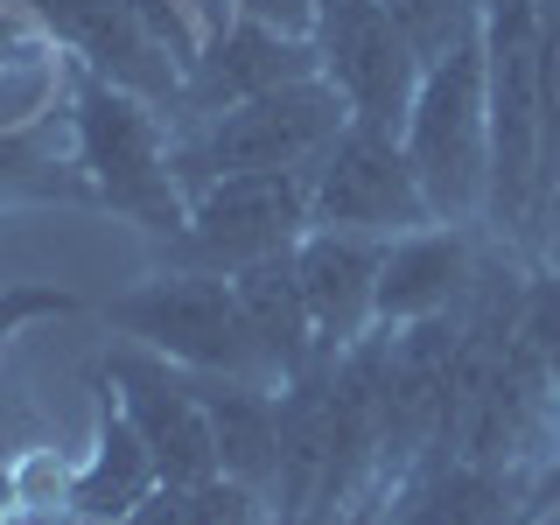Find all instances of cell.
<instances>
[{"label": "cell", "instance_id": "cell-29", "mask_svg": "<svg viewBox=\"0 0 560 525\" xmlns=\"http://www.w3.org/2000/svg\"><path fill=\"white\" fill-rule=\"evenodd\" d=\"M553 238H560V203H553V232H547V245H553ZM539 259H547V253H539Z\"/></svg>", "mask_w": 560, "mask_h": 525}, {"label": "cell", "instance_id": "cell-2", "mask_svg": "<svg viewBox=\"0 0 560 525\" xmlns=\"http://www.w3.org/2000/svg\"><path fill=\"white\" fill-rule=\"evenodd\" d=\"M350 127V105L329 78H294L280 92H259L232 105V113L183 127L168 148L175 189L197 197V189L224 183V175H273V168H315L329 154V140Z\"/></svg>", "mask_w": 560, "mask_h": 525}, {"label": "cell", "instance_id": "cell-1", "mask_svg": "<svg viewBox=\"0 0 560 525\" xmlns=\"http://www.w3.org/2000/svg\"><path fill=\"white\" fill-rule=\"evenodd\" d=\"M70 140H78V175L92 189V203L127 210L162 238L183 232L189 197L175 189V168H168L175 133L154 98L70 63Z\"/></svg>", "mask_w": 560, "mask_h": 525}, {"label": "cell", "instance_id": "cell-11", "mask_svg": "<svg viewBox=\"0 0 560 525\" xmlns=\"http://www.w3.org/2000/svg\"><path fill=\"white\" fill-rule=\"evenodd\" d=\"M8 8H22L28 22H43L49 43L70 49V63L98 70V78L127 84L140 98H154L162 113L175 105V92H183V70L154 43L140 0H8Z\"/></svg>", "mask_w": 560, "mask_h": 525}, {"label": "cell", "instance_id": "cell-15", "mask_svg": "<svg viewBox=\"0 0 560 525\" xmlns=\"http://www.w3.org/2000/svg\"><path fill=\"white\" fill-rule=\"evenodd\" d=\"M197 378V399L210 413V442H218V469L245 490L273 504V483H280V385H259V378Z\"/></svg>", "mask_w": 560, "mask_h": 525}, {"label": "cell", "instance_id": "cell-12", "mask_svg": "<svg viewBox=\"0 0 560 525\" xmlns=\"http://www.w3.org/2000/svg\"><path fill=\"white\" fill-rule=\"evenodd\" d=\"M518 504H525V490H518L512 469L477 463V455L428 448L350 525H512Z\"/></svg>", "mask_w": 560, "mask_h": 525}, {"label": "cell", "instance_id": "cell-20", "mask_svg": "<svg viewBox=\"0 0 560 525\" xmlns=\"http://www.w3.org/2000/svg\"><path fill=\"white\" fill-rule=\"evenodd\" d=\"M175 525H267V498L232 477H210L197 490H183V518Z\"/></svg>", "mask_w": 560, "mask_h": 525}, {"label": "cell", "instance_id": "cell-7", "mask_svg": "<svg viewBox=\"0 0 560 525\" xmlns=\"http://www.w3.org/2000/svg\"><path fill=\"white\" fill-rule=\"evenodd\" d=\"M434 224L428 189L399 148V133L350 127L329 140V154L308 168V232H358V238H399Z\"/></svg>", "mask_w": 560, "mask_h": 525}, {"label": "cell", "instance_id": "cell-26", "mask_svg": "<svg viewBox=\"0 0 560 525\" xmlns=\"http://www.w3.org/2000/svg\"><path fill=\"white\" fill-rule=\"evenodd\" d=\"M22 43H35V35H28V14L0 0V57H8V49H22Z\"/></svg>", "mask_w": 560, "mask_h": 525}, {"label": "cell", "instance_id": "cell-28", "mask_svg": "<svg viewBox=\"0 0 560 525\" xmlns=\"http://www.w3.org/2000/svg\"><path fill=\"white\" fill-rule=\"evenodd\" d=\"M22 512V483H14V455H0V525Z\"/></svg>", "mask_w": 560, "mask_h": 525}, {"label": "cell", "instance_id": "cell-23", "mask_svg": "<svg viewBox=\"0 0 560 525\" xmlns=\"http://www.w3.org/2000/svg\"><path fill=\"white\" fill-rule=\"evenodd\" d=\"M238 14H253L280 35H315V0H238Z\"/></svg>", "mask_w": 560, "mask_h": 525}, {"label": "cell", "instance_id": "cell-10", "mask_svg": "<svg viewBox=\"0 0 560 525\" xmlns=\"http://www.w3.org/2000/svg\"><path fill=\"white\" fill-rule=\"evenodd\" d=\"M294 78H323V57H315L308 35H280L253 14H238L232 28H218L210 43L197 49V63L183 70V92L168 105V133L183 127H203V119L232 113V105L259 98V92H280Z\"/></svg>", "mask_w": 560, "mask_h": 525}, {"label": "cell", "instance_id": "cell-25", "mask_svg": "<svg viewBox=\"0 0 560 525\" xmlns=\"http://www.w3.org/2000/svg\"><path fill=\"white\" fill-rule=\"evenodd\" d=\"M175 518H183V490H154V498L148 504H140V512H127V518H113V525H175Z\"/></svg>", "mask_w": 560, "mask_h": 525}, {"label": "cell", "instance_id": "cell-18", "mask_svg": "<svg viewBox=\"0 0 560 525\" xmlns=\"http://www.w3.org/2000/svg\"><path fill=\"white\" fill-rule=\"evenodd\" d=\"M518 358L533 364V378L547 385V399L560 407V267L525 273V302H518Z\"/></svg>", "mask_w": 560, "mask_h": 525}, {"label": "cell", "instance_id": "cell-19", "mask_svg": "<svg viewBox=\"0 0 560 525\" xmlns=\"http://www.w3.org/2000/svg\"><path fill=\"white\" fill-rule=\"evenodd\" d=\"M385 14L407 28V43L420 49V63H434V57H448V49L483 22V0H385Z\"/></svg>", "mask_w": 560, "mask_h": 525}, {"label": "cell", "instance_id": "cell-8", "mask_svg": "<svg viewBox=\"0 0 560 525\" xmlns=\"http://www.w3.org/2000/svg\"><path fill=\"white\" fill-rule=\"evenodd\" d=\"M315 57L323 78L343 92L350 119L378 133H399L420 92V49L407 43V28L385 14V0H315Z\"/></svg>", "mask_w": 560, "mask_h": 525}, {"label": "cell", "instance_id": "cell-6", "mask_svg": "<svg viewBox=\"0 0 560 525\" xmlns=\"http://www.w3.org/2000/svg\"><path fill=\"white\" fill-rule=\"evenodd\" d=\"M308 238V168H273V175H224L189 197L183 232L162 238L168 267H203V273H245L273 253H294Z\"/></svg>", "mask_w": 560, "mask_h": 525}, {"label": "cell", "instance_id": "cell-27", "mask_svg": "<svg viewBox=\"0 0 560 525\" xmlns=\"http://www.w3.org/2000/svg\"><path fill=\"white\" fill-rule=\"evenodd\" d=\"M14 434H28V407H22V399H8V393H0V455H8V442H14Z\"/></svg>", "mask_w": 560, "mask_h": 525}, {"label": "cell", "instance_id": "cell-9", "mask_svg": "<svg viewBox=\"0 0 560 525\" xmlns=\"http://www.w3.org/2000/svg\"><path fill=\"white\" fill-rule=\"evenodd\" d=\"M92 378L113 385V399L140 428V442H148V455H154V469H162L168 490H197L210 477H224L218 442H210V413H203L197 378H189L183 364H168V358H154V350L133 343V350H113Z\"/></svg>", "mask_w": 560, "mask_h": 525}, {"label": "cell", "instance_id": "cell-24", "mask_svg": "<svg viewBox=\"0 0 560 525\" xmlns=\"http://www.w3.org/2000/svg\"><path fill=\"white\" fill-rule=\"evenodd\" d=\"M547 512H560V463H553V469H539V477L525 483V504H518V518H512V525H539Z\"/></svg>", "mask_w": 560, "mask_h": 525}, {"label": "cell", "instance_id": "cell-21", "mask_svg": "<svg viewBox=\"0 0 560 525\" xmlns=\"http://www.w3.org/2000/svg\"><path fill=\"white\" fill-rule=\"evenodd\" d=\"M49 315H84V302L70 288H49V280H8L0 288V350L22 337L28 323H49Z\"/></svg>", "mask_w": 560, "mask_h": 525}, {"label": "cell", "instance_id": "cell-13", "mask_svg": "<svg viewBox=\"0 0 560 525\" xmlns=\"http://www.w3.org/2000/svg\"><path fill=\"white\" fill-rule=\"evenodd\" d=\"M483 280L477 224H420V232L385 238L378 259V329L420 323V315L463 308Z\"/></svg>", "mask_w": 560, "mask_h": 525}, {"label": "cell", "instance_id": "cell-17", "mask_svg": "<svg viewBox=\"0 0 560 525\" xmlns=\"http://www.w3.org/2000/svg\"><path fill=\"white\" fill-rule=\"evenodd\" d=\"M238 288V308H245V329L259 343V364H267L273 385H288L294 372H308L323 350H315V323H308V302H302V273H294V253H273L259 267L232 273Z\"/></svg>", "mask_w": 560, "mask_h": 525}, {"label": "cell", "instance_id": "cell-14", "mask_svg": "<svg viewBox=\"0 0 560 525\" xmlns=\"http://www.w3.org/2000/svg\"><path fill=\"white\" fill-rule=\"evenodd\" d=\"M378 259L385 238H358V232H308L294 245V273H302V302L323 358H343L350 343H364L378 329Z\"/></svg>", "mask_w": 560, "mask_h": 525}, {"label": "cell", "instance_id": "cell-5", "mask_svg": "<svg viewBox=\"0 0 560 525\" xmlns=\"http://www.w3.org/2000/svg\"><path fill=\"white\" fill-rule=\"evenodd\" d=\"M119 337H133L140 350L183 364V372H203V378H267L259 364V343L245 329V308H238V288L224 273H203V267H162L148 280H133L127 294L98 308Z\"/></svg>", "mask_w": 560, "mask_h": 525}, {"label": "cell", "instance_id": "cell-3", "mask_svg": "<svg viewBox=\"0 0 560 525\" xmlns=\"http://www.w3.org/2000/svg\"><path fill=\"white\" fill-rule=\"evenodd\" d=\"M399 148L428 189L434 224H483L490 203V98H483V22L420 70Z\"/></svg>", "mask_w": 560, "mask_h": 525}, {"label": "cell", "instance_id": "cell-4", "mask_svg": "<svg viewBox=\"0 0 560 525\" xmlns=\"http://www.w3.org/2000/svg\"><path fill=\"white\" fill-rule=\"evenodd\" d=\"M483 98H490V203L483 224L533 253L539 168V0H483Z\"/></svg>", "mask_w": 560, "mask_h": 525}, {"label": "cell", "instance_id": "cell-16", "mask_svg": "<svg viewBox=\"0 0 560 525\" xmlns=\"http://www.w3.org/2000/svg\"><path fill=\"white\" fill-rule=\"evenodd\" d=\"M162 490V469H154L140 428L127 420V407L113 399V385L98 393V434H92V455L78 463V483H70V518L78 525H113L140 512V504Z\"/></svg>", "mask_w": 560, "mask_h": 525}, {"label": "cell", "instance_id": "cell-22", "mask_svg": "<svg viewBox=\"0 0 560 525\" xmlns=\"http://www.w3.org/2000/svg\"><path fill=\"white\" fill-rule=\"evenodd\" d=\"M14 483H22V512H70L78 469H70L57 448H22L14 455Z\"/></svg>", "mask_w": 560, "mask_h": 525}]
</instances>
